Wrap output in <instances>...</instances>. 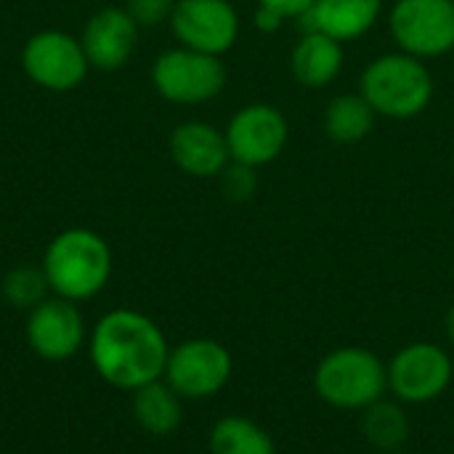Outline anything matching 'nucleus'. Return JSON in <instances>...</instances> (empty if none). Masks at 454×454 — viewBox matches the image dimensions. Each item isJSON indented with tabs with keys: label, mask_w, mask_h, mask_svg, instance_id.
<instances>
[{
	"label": "nucleus",
	"mask_w": 454,
	"mask_h": 454,
	"mask_svg": "<svg viewBox=\"0 0 454 454\" xmlns=\"http://www.w3.org/2000/svg\"><path fill=\"white\" fill-rule=\"evenodd\" d=\"M85 348L96 375L128 394L160 380L170 354L160 325L136 309H112L98 317Z\"/></svg>",
	"instance_id": "f257e3e1"
},
{
	"label": "nucleus",
	"mask_w": 454,
	"mask_h": 454,
	"mask_svg": "<svg viewBox=\"0 0 454 454\" xmlns=\"http://www.w3.org/2000/svg\"><path fill=\"white\" fill-rule=\"evenodd\" d=\"M40 269L51 295L85 303L106 287L112 277V250L93 229H64L48 242Z\"/></svg>",
	"instance_id": "f03ea898"
},
{
	"label": "nucleus",
	"mask_w": 454,
	"mask_h": 454,
	"mask_svg": "<svg viewBox=\"0 0 454 454\" xmlns=\"http://www.w3.org/2000/svg\"><path fill=\"white\" fill-rule=\"evenodd\" d=\"M359 93L375 114L410 120L428 109L434 98V74L418 56L404 51L383 53L364 67Z\"/></svg>",
	"instance_id": "7ed1b4c3"
},
{
	"label": "nucleus",
	"mask_w": 454,
	"mask_h": 454,
	"mask_svg": "<svg viewBox=\"0 0 454 454\" xmlns=\"http://www.w3.org/2000/svg\"><path fill=\"white\" fill-rule=\"evenodd\" d=\"M314 391L325 404L335 410L362 412L386 396L388 367L370 348L343 346L330 351L317 364Z\"/></svg>",
	"instance_id": "20e7f679"
},
{
	"label": "nucleus",
	"mask_w": 454,
	"mask_h": 454,
	"mask_svg": "<svg viewBox=\"0 0 454 454\" xmlns=\"http://www.w3.org/2000/svg\"><path fill=\"white\" fill-rule=\"evenodd\" d=\"M234 372L229 348L210 338H192L170 348L162 380L184 399L202 402L213 399L226 388Z\"/></svg>",
	"instance_id": "39448f33"
},
{
	"label": "nucleus",
	"mask_w": 454,
	"mask_h": 454,
	"mask_svg": "<svg viewBox=\"0 0 454 454\" xmlns=\"http://www.w3.org/2000/svg\"><path fill=\"white\" fill-rule=\"evenodd\" d=\"M152 82L165 101L205 104L226 88V67L221 56L192 48H170L157 56Z\"/></svg>",
	"instance_id": "423d86ee"
},
{
	"label": "nucleus",
	"mask_w": 454,
	"mask_h": 454,
	"mask_svg": "<svg viewBox=\"0 0 454 454\" xmlns=\"http://www.w3.org/2000/svg\"><path fill=\"white\" fill-rule=\"evenodd\" d=\"M388 367V391L402 404L436 402L452 383V356L428 340L407 343L399 348Z\"/></svg>",
	"instance_id": "0eeeda50"
},
{
	"label": "nucleus",
	"mask_w": 454,
	"mask_h": 454,
	"mask_svg": "<svg viewBox=\"0 0 454 454\" xmlns=\"http://www.w3.org/2000/svg\"><path fill=\"white\" fill-rule=\"evenodd\" d=\"M88 325L74 301L48 295L27 311V346L43 362H69L88 346Z\"/></svg>",
	"instance_id": "6e6552de"
},
{
	"label": "nucleus",
	"mask_w": 454,
	"mask_h": 454,
	"mask_svg": "<svg viewBox=\"0 0 454 454\" xmlns=\"http://www.w3.org/2000/svg\"><path fill=\"white\" fill-rule=\"evenodd\" d=\"M391 35L399 51L436 59L454 48V0H396Z\"/></svg>",
	"instance_id": "1a4fd4ad"
},
{
	"label": "nucleus",
	"mask_w": 454,
	"mask_h": 454,
	"mask_svg": "<svg viewBox=\"0 0 454 454\" xmlns=\"http://www.w3.org/2000/svg\"><path fill=\"white\" fill-rule=\"evenodd\" d=\"M21 67L35 85L53 93L74 90L90 69L82 43L59 29L32 35L24 43Z\"/></svg>",
	"instance_id": "9d476101"
},
{
	"label": "nucleus",
	"mask_w": 454,
	"mask_h": 454,
	"mask_svg": "<svg viewBox=\"0 0 454 454\" xmlns=\"http://www.w3.org/2000/svg\"><path fill=\"white\" fill-rule=\"evenodd\" d=\"M223 136L229 144V157L234 162L263 168L285 152L290 128L277 106L247 104L229 120Z\"/></svg>",
	"instance_id": "9b49d317"
},
{
	"label": "nucleus",
	"mask_w": 454,
	"mask_h": 454,
	"mask_svg": "<svg viewBox=\"0 0 454 454\" xmlns=\"http://www.w3.org/2000/svg\"><path fill=\"white\" fill-rule=\"evenodd\" d=\"M170 29L184 48L223 56L239 35V16L229 0H176Z\"/></svg>",
	"instance_id": "f8f14e48"
},
{
	"label": "nucleus",
	"mask_w": 454,
	"mask_h": 454,
	"mask_svg": "<svg viewBox=\"0 0 454 454\" xmlns=\"http://www.w3.org/2000/svg\"><path fill=\"white\" fill-rule=\"evenodd\" d=\"M80 43L90 67L114 72L130 61L138 45V24L125 8H101L88 19Z\"/></svg>",
	"instance_id": "ddd939ff"
},
{
	"label": "nucleus",
	"mask_w": 454,
	"mask_h": 454,
	"mask_svg": "<svg viewBox=\"0 0 454 454\" xmlns=\"http://www.w3.org/2000/svg\"><path fill=\"white\" fill-rule=\"evenodd\" d=\"M168 149L178 170L194 178H218L221 170L231 162L226 136L202 120H189L173 128Z\"/></svg>",
	"instance_id": "4468645a"
},
{
	"label": "nucleus",
	"mask_w": 454,
	"mask_h": 454,
	"mask_svg": "<svg viewBox=\"0 0 454 454\" xmlns=\"http://www.w3.org/2000/svg\"><path fill=\"white\" fill-rule=\"evenodd\" d=\"M380 11L383 0H317L301 21L306 32H325L338 43H351L375 27Z\"/></svg>",
	"instance_id": "2eb2a0df"
},
{
	"label": "nucleus",
	"mask_w": 454,
	"mask_h": 454,
	"mask_svg": "<svg viewBox=\"0 0 454 454\" xmlns=\"http://www.w3.org/2000/svg\"><path fill=\"white\" fill-rule=\"evenodd\" d=\"M293 74L306 88L330 85L343 69V43L325 32H306L290 56Z\"/></svg>",
	"instance_id": "dca6fc26"
},
{
	"label": "nucleus",
	"mask_w": 454,
	"mask_h": 454,
	"mask_svg": "<svg viewBox=\"0 0 454 454\" xmlns=\"http://www.w3.org/2000/svg\"><path fill=\"white\" fill-rule=\"evenodd\" d=\"M133 420L149 436H170L181 428L184 420V399L160 378L133 391L130 399Z\"/></svg>",
	"instance_id": "f3484780"
},
{
	"label": "nucleus",
	"mask_w": 454,
	"mask_h": 454,
	"mask_svg": "<svg viewBox=\"0 0 454 454\" xmlns=\"http://www.w3.org/2000/svg\"><path fill=\"white\" fill-rule=\"evenodd\" d=\"M375 109L362 93H340L325 109V133L335 144H359L375 128Z\"/></svg>",
	"instance_id": "a211bd4d"
},
{
	"label": "nucleus",
	"mask_w": 454,
	"mask_h": 454,
	"mask_svg": "<svg viewBox=\"0 0 454 454\" xmlns=\"http://www.w3.org/2000/svg\"><path fill=\"white\" fill-rule=\"evenodd\" d=\"M207 450L210 454H277L269 431L245 415L221 418L210 431Z\"/></svg>",
	"instance_id": "6ab92c4d"
},
{
	"label": "nucleus",
	"mask_w": 454,
	"mask_h": 454,
	"mask_svg": "<svg viewBox=\"0 0 454 454\" xmlns=\"http://www.w3.org/2000/svg\"><path fill=\"white\" fill-rule=\"evenodd\" d=\"M362 434L375 450L394 452L410 439V418L399 402H386L383 396L372 407L362 410Z\"/></svg>",
	"instance_id": "aec40b11"
},
{
	"label": "nucleus",
	"mask_w": 454,
	"mask_h": 454,
	"mask_svg": "<svg viewBox=\"0 0 454 454\" xmlns=\"http://www.w3.org/2000/svg\"><path fill=\"white\" fill-rule=\"evenodd\" d=\"M0 293L11 309L29 311L51 295V287L40 266H16L3 277Z\"/></svg>",
	"instance_id": "412c9836"
},
{
	"label": "nucleus",
	"mask_w": 454,
	"mask_h": 454,
	"mask_svg": "<svg viewBox=\"0 0 454 454\" xmlns=\"http://www.w3.org/2000/svg\"><path fill=\"white\" fill-rule=\"evenodd\" d=\"M218 181H221L223 197L231 200V202H247L255 194V186H258L255 168L242 165V162H234V160L221 170Z\"/></svg>",
	"instance_id": "4be33fe9"
},
{
	"label": "nucleus",
	"mask_w": 454,
	"mask_h": 454,
	"mask_svg": "<svg viewBox=\"0 0 454 454\" xmlns=\"http://www.w3.org/2000/svg\"><path fill=\"white\" fill-rule=\"evenodd\" d=\"M173 5H176V0H128L125 11L138 24V29L141 27L152 29V27H160V24L170 21Z\"/></svg>",
	"instance_id": "5701e85b"
},
{
	"label": "nucleus",
	"mask_w": 454,
	"mask_h": 454,
	"mask_svg": "<svg viewBox=\"0 0 454 454\" xmlns=\"http://www.w3.org/2000/svg\"><path fill=\"white\" fill-rule=\"evenodd\" d=\"M317 0H258L261 8H269L274 13H279L282 19H301L314 8Z\"/></svg>",
	"instance_id": "b1692460"
},
{
	"label": "nucleus",
	"mask_w": 454,
	"mask_h": 454,
	"mask_svg": "<svg viewBox=\"0 0 454 454\" xmlns=\"http://www.w3.org/2000/svg\"><path fill=\"white\" fill-rule=\"evenodd\" d=\"M282 24H285V19H282L279 13H274V11L258 5V11H255V27H258L261 32H277Z\"/></svg>",
	"instance_id": "393cba45"
},
{
	"label": "nucleus",
	"mask_w": 454,
	"mask_h": 454,
	"mask_svg": "<svg viewBox=\"0 0 454 454\" xmlns=\"http://www.w3.org/2000/svg\"><path fill=\"white\" fill-rule=\"evenodd\" d=\"M447 335H450V340H452L454 346V306L450 309V314H447Z\"/></svg>",
	"instance_id": "a878e982"
},
{
	"label": "nucleus",
	"mask_w": 454,
	"mask_h": 454,
	"mask_svg": "<svg viewBox=\"0 0 454 454\" xmlns=\"http://www.w3.org/2000/svg\"><path fill=\"white\" fill-rule=\"evenodd\" d=\"M383 454H404L402 450H394V452H383Z\"/></svg>",
	"instance_id": "bb28decb"
}]
</instances>
